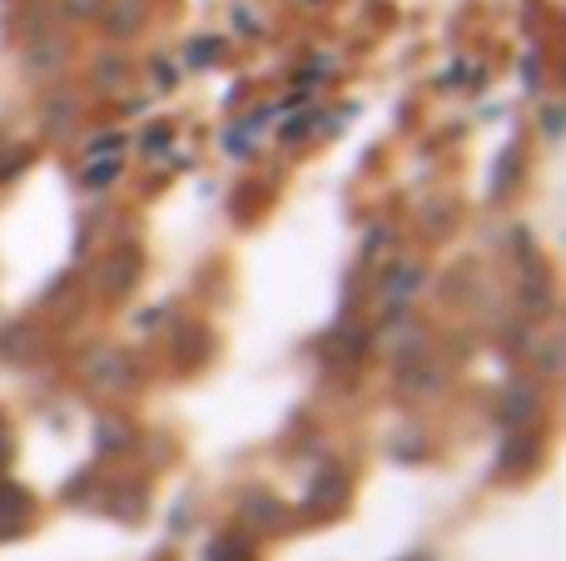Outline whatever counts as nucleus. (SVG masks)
Instances as JSON below:
<instances>
[{
    "mask_svg": "<svg viewBox=\"0 0 566 561\" xmlns=\"http://www.w3.org/2000/svg\"><path fill=\"white\" fill-rule=\"evenodd\" d=\"M204 561H249V547H239V542H219L214 552H204Z\"/></svg>",
    "mask_w": 566,
    "mask_h": 561,
    "instance_id": "f03ea898",
    "label": "nucleus"
},
{
    "mask_svg": "<svg viewBox=\"0 0 566 561\" xmlns=\"http://www.w3.org/2000/svg\"><path fill=\"white\" fill-rule=\"evenodd\" d=\"M5 457H10V437L0 432V467H5Z\"/></svg>",
    "mask_w": 566,
    "mask_h": 561,
    "instance_id": "7ed1b4c3",
    "label": "nucleus"
},
{
    "mask_svg": "<svg viewBox=\"0 0 566 561\" xmlns=\"http://www.w3.org/2000/svg\"><path fill=\"white\" fill-rule=\"evenodd\" d=\"M30 517H35L30 492L15 487V482H0V537H20L30 527Z\"/></svg>",
    "mask_w": 566,
    "mask_h": 561,
    "instance_id": "f257e3e1",
    "label": "nucleus"
}]
</instances>
